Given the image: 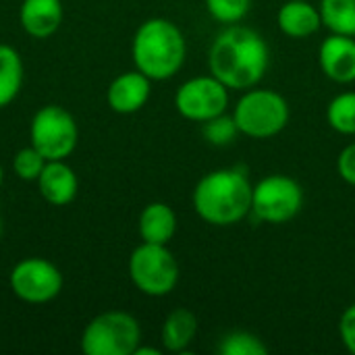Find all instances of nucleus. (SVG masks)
Listing matches in <instances>:
<instances>
[{"instance_id":"f257e3e1","label":"nucleus","mask_w":355,"mask_h":355,"mask_svg":"<svg viewBox=\"0 0 355 355\" xmlns=\"http://www.w3.org/2000/svg\"><path fill=\"white\" fill-rule=\"evenodd\" d=\"M208 64L229 89H250L260 83L270 64V48L256 29L233 23L212 42Z\"/></svg>"},{"instance_id":"f03ea898","label":"nucleus","mask_w":355,"mask_h":355,"mask_svg":"<svg viewBox=\"0 0 355 355\" xmlns=\"http://www.w3.org/2000/svg\"><path fill=\"white\" fill-rule=\"evenodd\" d=\"M254 185L241 168H216L204 175L193 189L198 216L214 227L237 225L252 212Z\"/></svg>"},{"instance_id":"7ed1b4c3","label":"nucleus","mask_w":355,"mask_h":355,"mask_svg":"<svg viewBox=\"0 0 355 355\" xmlns=\"http://www.w3.org/2000/svg\"><path fill=\"white\" fill-rule=\"evenodd\" d=\"M187 54L183 31L168 19L154 17L144 21L131 42V56L135 69L152 81L175 77Z\"/></svg>"},{"instance_id":"20e7f679","label":"nucleus","mask_w":355,"mask_h":355,"mask_svg":"<svg viewBox=\"0 0 355 355\" xmlns=\"http://www.w3.org/2000/svg\"><path fill=\"white\" fill-rule=\"evenodd\" d=\"M289 102L275 89H248L235 104L233 119L239 133L254 139L279 135L289 123Z\"/></svg>"},{"instance_id":"39448f33","label":"nucleus","mask_w":355,"mask_h":355,"mask_svg":"<svg viewBox=\"0 0 355 355\" xmlns=\"http://www.w3.org/2000/svg\"><path fill=\"white\" fill-rule=\"evenodd\" d=\"M141 343L139 322L127 312H102L81 333L85 355H133Z\"/></svg>"},{"instance_id":"423d86ee","label":"nucleus","mask_w":355,"mask_h":355,"mask_svg":"<svg viewBox=\"0 0 355 355\" xmlns=\"http://www.w3.org/2000/svg\"><path fill=\"white\" fill-rule=\"evenodd\" d=\"M129 277L144 295L164 297L179 283V264L166 245L144 241L129 258Z\"/></svg>"},{"instance_id":"0eeeda50","label":"nucleus","mask_w":355,"mask_h":355,"mask_svg":"<svg viewBox=\"0 0 355 355\" xmlns=\"http://www.w3.org/2000/svg\"><path fill=\"white\" fill-rule=\"evenodd\" d=\"M29 141L46 160H67L79 141V127L58 104L42 106L29 125Z\"/></svg>"},{"instance_id":"6e6552de","label":"nucleus","mask_w":355,"mask_h":355,"mask_svg":"<svg viewBox=\"0 0 355 355\" xmlns=\"http://www.w3.org/2000/svg\"><path fill=\"white\" fill-rule=\"evenodd\" d=\"M304 206L302 185L287 175H268L254 185L252 214L270 225H285L300 214Z\"/></svg>"},{"instance_id":"1a4fd4ad","label":"nucleus","mask_w":355,"mask_h":355,"mask_svg":"<svg viewBox=\"0 0 355 355\" xmlns=\"http://www.w3.org/2000/svg\"><path fill=\"white\" fill-rule=\"evenodd\" d=\"M10 291L25 304H48L62 291V272L44 258H25L10 270Z\"/></svg>"},{"instance_id":"9d476101","label":"nucleus","mask_w":355,"mask_h":355,"mask_svg":"<svg viewBox=\"0 0 355 355\" xmlns=\"http://www.w3.org/2000/svg\"><path fill=\"white\" fill-rule=\"evenodd\" d=\"M175 106L181 116L196 123H206L227 110L229 87L214 75L191 77L177 89Z\"/></svg>"},{"instance_id":"9b49d317","label":"nucleus","mask_w":355,"mask_h":355,"mask_svg":"<svg viewBox=\"0 0 355 355\" xmlns=\"http://www.w3.org/2000/svg\"><path fill=\"white\" fill-rule=\"evenodd\" d=\"M152 92V79L141 71H127L114 77L106 89V102L110 110L119 114H133L146 106Z\"/></svg>"},{"instance_id":"f8f14e48","label":"nucleus","mask_w":355,"mask_h":355,"mask_svg":"<svg viewBox=\"0 0 355 355\" xmlns=\"http://www.w3.org/2000/svg\"><path fill=\"white\" fill-rule=\"evenodd\" d=\"M322 73L337 83L355 81V37L343 33H331L318 52Z\"/></svg>"},{"instance_id":"ddd939ff","label":"nucleus","mask_w":355,"mask_h":355,"mask_svg":"<svg viewBox=\"0 0 355 355\" xmlns=\"http://www.w3.org/2000/svg\"><path fill=\"white\" fill-rule=\"evenodd\" d=\"M35 183L42 198L52 206L71 204L79 191V179L64 160H48Z\"/></svg>"},{"instance_id":"4468645a","label":"nucleus","mask_w":355,"mask_h":355,"mask_svg":"<svg viewBox=\"0 0 355 355\" xmlns=\"http://www.w3.org/2000/svg\"><path fill=\"white\" fill-rule=\"evenodd\" d=\"M64 10L60 0H23L19 10L21 27L35 40H46L58 31Z\"/></svg>"},{"instance_id":"2eb2a0df","label":"nucleus","mask_w":355,"mask_h":355,"mask_svg":"<svg viewBox=\"0 0 355 355\" xmlns=\"http://www.w3.org/2000/svg\"><path fill=\"white\" fill-rule=\"evenodd\" d=\"M279 29L295 40L314 35L322 25L320 8L310 4V0H287L277 15Z\"/></svg>"},{"instance_id":"dca6fc26","label":"nucleus","mask_w":355,"mask_h":355,"mask_svg":"<svg viewBox=\"0 0 355 355\" xmlns=\"http://www.w3.org/2000/svg\"><path fill=\"white\" fill-rule=\"evenodd\" d=\"M137 229H139L141 241L168 245V241L177 233V214L168 204L152 202L141 210Z\"/></svg>"},{"instance_id":"f3484780","label":"nucleus","mask_w":355,"mask_h":355,"mask_svg":"<svg viewBox=\"0 0 355 355\" xmlns=\"http://www.w3.org/2000/svg\"><path fill=\"white\" fill-rule=\"evenodd\" d=\"M198 333V318L185 308L173 310L162 324V345L171 354L185 352Z\"/></svg>"},{"instance_id":"a211bd4d","label":"nucleus","mask_w":355,"mask_h":355,"mask_svg":"<svg viewBox=\"0 0 355 355\" xmlns=\"http://www.w3.org/2000/svg\"><path fill=\"white\" fill-rule=\"evenodd\" d=\"M23 85V60L19 52L0 44V108L8 106L21 92Z\"/></svg>"},{"instance_id":"6ab92c4d","label":"nucleus","mask_w":355,"mask_h":355,"mask_svg":"<svg viewBox=\"0 0 355 355\" xmlns=\"http://www.w3.org/2000/svg\"><path fill=\"white\" fill-rule=\"evenodd\" d=\"M320 15L333 33L355 37V0H322Z\"/></svg>"},{"instance_id":"aec40b11","label":"nucleus","mask_w":355,"mask_h":355,"mask_svg":"<svg viewBox=\"0 0 355 355\" xmlns=\"http://www.w3.org/2000/svg\"><path fill=\"white\" fill-rule=\"evenodd\" d=\"M329 125L343 135H355V92L335 96L327 108Z\"/></svg>"},{"instance_id":"412c9836","label":"nucleus","mask_w":355,"mask_h":355,"mask_svg":"<svg viewBox=\"0 0 355 355\" xmlns=\"http://www.w3.org/2000/svg\"><path fill=\"white\" fill-rule=\"evenodd\" d=\"M218 354L223 355H266L268 347L260 337L248 331H233L225 335L218 343Z\"/></svg>"},{"instance_id":"4be33fe9","label":"nucleus","mask_w":355,"mask_h":355,"mask_svg":"<svg viewBox=\"0 0 355 355\" xmlns=\"http://www.w3.org/2000/svg\"><path fill=\"white\" fill-rule=\"evenodd\" d=\"M46 158L29 144L27 148H21L17 154H15V160H12V171L19 179L23 181H37V177L42 175L44 166H46Z\"/></svg>"},{"instance_id":"5701e85b","label":"nucleus","mask_w":355,"mask_h":355,"mask_svg":"<svg viewBox=\"0 0 355 355\" xmlns=\"http://www.w3.org/2000/svg\"><path fill=\"white\" fill-rule=\"evenodd\" d=\"M252 0H206V8L218 23H239L250 12Z\"/></svg>"},{"instance_id":"b1692460","label":"nucleus","mask_w":355,"mask_h":355,"mask_svg":"<svg viewBox=\"0 0 355 355\" xmlns=\"http://www.w3.org/2000/svg\"><path fill=\"white\" fill-rule=\"evenodd\" d=\"M239 129L237 123L233 119V114H218L210 121L204 123V137L212 144V146H227L237 137Z\"/></svg>"},{"instance_id":"393cba45","label":"nucleus","mask_w":355,"mask_h":355,"mask_svg":"<svg viewBox=\"0 0 355 355\" xmlns=\"http://www.w3.org/2000/svg\"><path fill=\"white\" fill-rule=\"evenodd\" d=\"M339 335H341V341L347 347V352L355 355V304H352L343 312V316L339 320Z\"/></svg>"},{"instance_id":"a878e982","label":"nucleus","mask_w":355,"mask_h":355,"mask_svg":"<svg viewBox=\"0 0 355 355\" xmlns=\"http://www.w3.org/2000/svg\"><path fill=\"white\" fill-rule=\"evenodd\" d=\"M337 171L341 175V179L349 185L355 187V141L349 144L341 154H339V160H337Z\"/></svg>"},{"instance_id":"bb28decb","label":"nucleus","mask_w":355,"mask_h":355,"mask_svg":"<svg viewBox=\"0 0 355 355\" xmlns=\"http://www.w3.org/2000/svg\"><path fill=\"white\" fill-rule=\"evenodd\" d=\"M133 355H160V349H154V347H141V345H139Z\"/></svg>"},{"instance_id":"cd10ccee","label":"nucleus","mask_w":355,"mask_h":355,"mask_svg":"<svg viewBox=\"0 0 355 355\" xmlns=\"http://www.w3.org/2000/svg\"><path fill=\"white\" fill-rule=\"evenodd\" d=\"M2 181H4V171H2V164H0V187H2Z\"/></svg>"},{"instance_id":"c85d7f7f","label":"nucleus","mask_w":355,"mask_h":355,"mask_svg":"<svg viewBox=\"0 0 355 355\" xmlns=\"http://www.w3.org/2000/svg\"><path fill=\"white\" fill-rule=\"evenodd\" d=\"M0 235H2V216H0Z\"/></svg>"}]
</instances>
